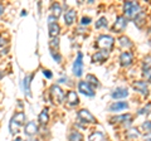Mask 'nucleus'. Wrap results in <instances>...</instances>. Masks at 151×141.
Segmentation results:
<instances>
[{
	"label": "nucleus",
	"mask_w": 151,
	"mask_h": 141,
	"mask_svg": "<svg viewBox=\"0 0 151 141\" xmlns=\"http://www.w3.org/2000/svg\"><path fill=\"white\" fill-rule=\"evenodd\" d=\"M142 13L141 10V6L139 3L136 1H126L124 4V14L127 19H136L140 14Z\"/></svg>",
	"instance_id": "nucleus-1"
},
{
	"label": "nucleus",
	"mask_w": 151,
	"mask_h": 141,
	"mask_svg": "<svg viewBox=\"0 0 151 141\" xmlns=\"http://www.w3.org/2000/svg\"><path fill=\"white\" fill-rule=\"evenodd\" d=\"M113 44H115V39L111 35L107 34H101L96 40V47L101 48V50H110Z\"/></svg>",
	"instance_id": "nucleus-2"
},
{
	"label": "nucleus",
	"mask_w": 151,
	"mask_h": 141,
	"mask_svg": "<svg viewBox=\"0 0 151 141\" xmlns=\"http://www.w3.org/2000/svg\"><path fill=\"white\" fill-rule=\"evenodd\" d=\"M49 95L53 103H58L59 105V103H62L65 100V93L58 84H52L49 88Z\"/></svg>",
	"instance_id": "nucleus-3"
},
{
	"label": "nucleus",
	"mask_w": 151,
	"mask_h": 141,
	"mask_svg": "<svg viewBox=\"0 0 151 141\" xmlns=\"http://www.w3.org/2000/svg\"><path fill=\"white\" fill-rule=\"evenodd\" d=\"M77 117H78V120L83 122V124H97V119L94 117L91 112H89L88 110L86 109H81L78 112H77Z\"/></svg>",
	"instance_id": "nucleus-4"
},
{
	"label": "nucleus",
	"mask_w": 151,
	"mask_h": 141,
	"mask_svg": "<svg viewBox=\"0 0 151 141\" xmlns=\"http://www.w3.org/2000/svg\"><path fill=\"white\" fill-rule=\"evenodd\" d=\"M72 72L76 77H81L83 74V54L82 52L77 53V58L74 59L73 65H72Z\"/></svg>",
	"instance_id": "nucleus-5"
},
{
	"label": "nucleus",
	"mask_w": 151,
	"mask_h": 141,
	"mask_svg": "<svg viewBox=\"0 0 151 141\" xmlns=\"http://www.w3.org/2000/svg\"><path fill=\"white\" fill-rule=\"evenodd\" d=\"M127 23H129V20H127V18L125 15H119L116 18V22L113 23V25H112V32L113 33H122L126 29Z\"/></svg>",
	"instance_id": "nucleus-6"
},
{
	"label": "nucleus",
	"mask_w": 151,
	"mask_h": 141,
	"mask_svg": "<svg viewBox=\"0 0 151 141\" xmlns=\"http://www.w3.org/2000/svg\"><path fill=\"white\" fill-rule=\"evenodd\" d=\"M38 132H39V126L35 121H29L24 125V134L27 136L32 137V136H35Z\"/></svg>",
	"instance_id": "nucleus-7"
},
{
	"label": "nucleus",
	"mask_w": 151,
	"mask_h": 141,
	"mask_svg": "<svg viewBox=\"0 0 151 141\" xmlns=\"http://www.w3.org/2000/svg\"><path fill=\"white\" fill-rule=\"evenodd\" d=\"M78 91L84 96H88V97L94 96V88L89 86L86 81H79L78 82Z\"/></svg>",
	"instance_id": "nucleus-8"
},
{
	"label": "nucleus",
	"mask_w": 151,
	"mask_h": 141,
	"mask_svg": "<svg viewBox=\"0 0 151 141\" xmlns=\"http://www.w3.org/2000/svg\"><path fill=\"white\" fill-rule=\"evenodd\" d=\"M112 124H124V126H130L131 122H132V116L130 114H126V115H120V116H115L110 120Z\"/></svg>",
	"instance_id": "nucleus-9"
},
{
	"label": "nucleus",
	"mask_w": 151,
	"mask_h": 141,
	"mask_svg": "<svg viewBox=\"0 0 151 141\" xmlns=\"http://www.w3.org/2000/svg\"><path fill=\"white\" fill-rule=\"evenodd\" d=\"M65 102L69 107H76L79 105V98H78V95L76 91H68L65 93Z\"/></svg>",
	"instance_id": "nucleus-10"
},
{
	"label": "nucleus",
	"mask_w": 151,
	"mask_h": 141,
	"mask_svg": "<svg viewBox=\"0 0 151 141\" xmlns=\"http://www.w3.org/2000/svg\"><path fill=\"white\" fill-rule=\"evenodd\" d=\"M134 62V54L129 50H125L122 52L121 55H120V64L122 67H130Z\"/></svg>",
	"instance_id": "nucleus-11"
},
{
	"label": "nucleus",
	"mask_w": 151,
	"mask_h": 141,
	"mask_svg": "<svg viewBox=\"0 0 151 141\" xmlns=\"http://www.w3.org/2000/svg\"><path fill=\"white\" fill-rule=\"evenodd\" d=\"M132 87L135 88L137 92H140L142 96H147L149 95V84L145 81H135L132 83Z\"/></svg>",
	"instance_id": "nucleus-12"
},
{
	"label": "nucleus",
	"mask_w": 151,
	"mask_h": 141,
	"mask_svg": "<svg viewBox=\"0 0 151 141\" xmlns=\"http://www.w3.org/2000/svg\"><path fill=\"white\" fill-rule=\"evenodd\" d=\"M110 55V52L108 50H98L93 55H92V63H102V62H106V59L108 58Z\"/></svg>",
	"instance_id": "nucleus-13"
},
{
	"label": "nucleus",
	"mask_w": 151,
	"mask_h": 141,
	"mask_svg": "<svg viewBox=\"0 0 151 141\" xmlns=\"http://www.w3.org/2000/svg\"><path fill=\"white\" fill-rule=\"evenodd\" d=\"M127 96H129V90H127V87H117L111 93V97L113 100H121V98H125Z\"/></svg>",
	"instance_id": "nucleus-14"
},
{
	"label": "nucleus",
	"mask_w": 151,
	"mask_h": 141,
	"mask_svg": "<svg viewBox=\"0 0 151 141\" xmlns=\"http://www.w3.org/2000/svg\"><path fill=\"white\" fill-rule=\"evenodd\" d=\"M129 109V103L125 102V101H117V102H112L108 110L110 112H120V111H124Z\"/></svg>",
	"instance_id": "nucleus-15"
},
{
	"label": "nucleus",
	"mask_w": 151,
	"mask_h": 141,
	"mask_svg": "<svg viewBox=\"0 0 151 141\" xmlns=\"http://www.w3.org/2000/svg\"><path fill=\"white\" fill-rule=\"evenodd\" d=\"M33 77H34V73L33 74H27V76L24 77V79H23V90H24V93L28 97L32 96V93H30V83H32Z\"/></svg>",
	"instance_id": "nucleus-16"
},
{
	"label": "nucleus",
	"mask_w": 151,
	"mask_h": 141,
	"mask_svg": "<svg viewBox=\"0 0 151 141\" xmlns=\"http://www.w3.org/2000/svg\"><path fill=\"white\" fill-rule=\"evenodd\" d=\"M64 23L67 25H72L73 23L76 22V18H77V12L74 10V9H69V10L65 12L64 14Z\"/></svg>",
	"instance_id": "nucleus-17"
},
{
	"label": "nucleus",
	"mask_w": 151,
	"mask_h": 141,
	"mask_svg": "<svg viewBox=\"0 0 151 141\" xmlns=\"http://www.w3.org/2000/svg\"><path fill=\"white\" fill-rule=\"evenodd\" d=\"M48 122H49V110L48 107H45V109L42 110L39 116H38V124L42 126H45Z\"/></svg>",
	"instance_id": "nucleus-18"
},
{
	"label": "nucleus",
	"mask_w": 151,
	"mask_h": 141,
	"mask_svg": "<svg viewBox=\"0 0 151 141\" xmlns=\"http://www.w3.org/2000/svg\"><path fill=\"white\" fill-rule=\"evenodd\" d=\"M48 30H49L50 38H55V37H58L59 33H60V25L58 24V23H54V24H49V25H48Z\"/></svg>",
	"instance_id": "nucleus-19"
},
{
	"label": "nucleus",
	"mask_w": 151,
	"mask_h": 141,
	"mask_svg": "<svg viewBox=\"0 0 151 141\" xmlns=\"http://www.w3.org/2000/svg\"><path fill=\"white\" fill-rule=\"evenodd\" d=\"M12 119L15 121V122H18L20 126H23V125L25 124V119H27V117H25V114L23 111H18V112H15V114L13 115Z\"/></svg>",
	"instance_id": "nucleus-20"
},
{
	"label": "nucleus",
	"mask_w": 151,
	"mask_h": 141,
	"mask_svg": "<svg viewBox=\"0 0 151 141\" xmlns=\"http://www.w3.org/2000/svg\"><path fill=\"white\" fill-rule=\"evenodd\" d=\"M105 139H106V136L102 131H93L88 137L89 141H105Z\"/></svg>",
	"instance_id": "nucleus-21"
},
{
	"label": "nucleus",
	"mask_w": 151,
	"mask_h": 141,
	"mask_svg": "<svg viewBox=\"0 0 151 141\" xmlns=\"http://www.w3.org/2000/svg\"><path fill=\"white\" fill-rule=\"evenodd\" d=\"M86 82L93 88L100 87V81H98V79L96 78V76H93V74H87L86 76Z\"/></svg>",
	"instance_id": "nucleus-22"
},
{
	"label": "nucleus",
	"mask_w": 151,
	"mask_h": 141,
	"mask_svg": "<svg viewBox=\"0 0 151 141\" xmlns=\"http://www.w3.org/2000/svg\"><path fill=\"white\" fill-rule=\"evenodd\" d=\"M68 141H83V135L79 131H70L68 135Z\"/></svg>",
	"instance_id": "nucleus-23"
},
{
	"label": "nucleus",
	"mask_w": 151,
	"mask_h": 141,
	"mask_svg": "<svg viewBox=\"0 0 151 141\" xmlns=\"http://www.w3.org/2000/svg\"><path fill=\"white\" fill-rule=\"evenodd\" d=\"M50 12H52V15L58 18L60 14H62V6H60V4L59 3H53L50 5Z\"/></svg>",
	"instance_id": "nucleus-24"
},
{
	"label": "nucleus",
	"mask_w": 151,
	"mask_h": 141,
	"mask_svg": "<svg viewBox=\"0 0 151 141\" xmlns=\"http://www.w3.org/2000/svg\"><path fill=\"white\" fill-rule=\"evenodd\" d=\"M22 126L18 124V122H15L13 119H10V122H9V131H10L12 135H17L19 132V129H20Z\"/></svg>",
	"instance_id": "nucleus-25"
},
{
	"label": "nucleus",
	"mask_w": 151,
	"mask_h": 141,
	"mask_svg": "<svg viewBox=\"0 0 151 141\" xmlns=\"http://www.w3.org/2000/svg\"><path fill=\"white\" fill-rule=\"evenodd\" d=\"M119 43H120V45L122 47V48H125V49H129L132 47V42L130 40V38H127V37H120Z\"/></svg>",
	"instance_id": "nucleus-26"
},
{
	"label": "nucleus",
	"mask_w": 151,
	"mask_h": 141,
	"mask_svg": "<svg viewBox=\"0 0 151 141\" xmlns=\"http://www.w3.org/2000/svg\"><path fill=\"white\" fill-rule=\"evenodd\" d=\"M94 27L97 28V29H101V28H107L108 27V22H107V18L106 17H101L100 19L96 22V24Z\"/></svg>",
	"instance_id": "nucleus-27"
},
{
	"label": "nucleus",
	"mask_w": 151,
	"mask_h": 141,
	"mask_svg": "<svg viewBox=\"0 0 151 141\" xmlns=\"http://www.w3.org/2000/svg\"><path fill=\"white\" fill-rule=\"evenodd\" d=\"M142 76L146 78V81H151V64H145L144 65Z\"/></svg>",
	"instance_id": "nucleus-28"
},
{
	"label": "nucleus",
	"mask_w": 151,
	"mask_h": 141,
	"mask_svg": "<svg viewBox=\"0 0 151 141\" xmlns=\"http://www.w3.org/2000/svg\"><path fill=\"white\" fill-rule=\"evenodd\" d=\"M49 47H50V50H57L59 47V38L55 37V38H52L49 40Z\"/></svg>",
	"instance_id": "nucleus-29"
},
{
	"label": "nucleus",
	"mask_w": 151,
	"mask_h": 141,
	"mask_svg": "<svg viewBox=\"0 0 151 141\" xmlns=\"http://www.w3.org/2000/svg\"><path fill=\"white\" fill-rule=\"evenodd\" d=\"M126 136H127L129 139H137L139 136H140V134H139L137 129H130L129 131H127Z\"/></svg>",
	"instance_id": "nucleus-30"
},
{
	"label": "nucleus",
	"mask_w": 151,
	"mask_h": 141,
	"mask_svg": "<svg viewBox=\"0 0 151 141\" xmlns=\"http://www.w3.org/2000/svg\"><path fill=\"white\" fill-rule=\"evenodd\" d=\"M50 55H52V58H53L57 63H60V62H62V59H63L62 55H60L57 50H50Z\"/></svg>",
	"instance_id": "nucleus-31"
},
{
	"label": "nucleus",
	"mask_w": 151,
	"mask_h": 141,
	"mask_svg": "<svg viewBox=\"0 0 151 141\" xmlns=\"http://www.w3.org/2000/svg\"><path fill=\"white\" fill-rule=\"evenodd\" d=\"M150 111H151V105H150V103H147V106H144L142 109H140L137 112H139V115H146V116H147L150 114Z\"/></svg>",
	"instance_id": "nucleus-32"
},
{
	"label": "nucleus",
	"mask_w": 151,
	"mask_h": 141,
	"mask_svg": "<svg viewBox=\"0 0 151 141\" xmlns=\"http://www.w3.org/2000/svg\"><path fill=\"white\" fill-rule=\"evenodd\" d=\"M91 22H92V19L89 17H83L82 19H81V25H89L91 24Z\"/></svg>",
	"instance_id": "nucleus-33"
},
{
	"label": "nucleus",
	"mask_w": 151,
	"mask_h": 141,
	"mask_svg": "<svg viewBox=\"0 0 151 141\" xmlns=\"http://www.w3.org/2000/svg\"><path fill=\"white\" fill-rule=\"evenodd\" d=\"M142 129L146 132H151V121H145L142 124Z\"/></svg>",
	"instance_id": "nucleus-34"
},
{
	"label": "nucleus",
	"mask_w": 151,
	"mask_h": 141,
	"mask_svg": "<svg viewBox=\"0 0 151 141\" xmlns=\"http://www.w3.org/2000/svg\"><path fill=\"white\" fill-rule=\"evenodd\" d=\"M43 76H44L47 79H50L52 77H53V73H52L49 69H43Z\"/></svg>",
	"instance_id": "nucleus-35"
},
{
	"label": "nucleus",
	"mask_w": 151,
	"mask_h": 141,
	"mask_svg": "<svg viewBox=\"0 0 151 141\" xmlns=\"http://www.w3.org/2000/svg\"><path fill=\"white\" fill-rule=\"evenodd\" d=\"M47 20H48V25H49V24H54V23H57V20H58V18L54 17V15H52V14H50V15L48 17V19H47Z\"/></svg>",
	"instance_id": "nucleus-36"
},
{
	"label": "nucleus",
	"mask_w": 151,
	"mask_h": 141,
	"mask_svg": "<svg viewBox=\"0 0 151 141\" xmlns=\"http://www.w3.org/2000/svg\"><path fill=\"white\" fill-rule=\"evenodd\" d=\"M8 44V40L4 38V37H0V48H3V47H5Z\"/></svg>",
	"instance_id": "nucleus-37"
},
{
	"label": "nucleus",
	"mask_w": 151,
	"mask_h": 141,
	"mask_svg": "<svg viewBox=\"0 0 151 141\" xmlns=\"http://www.w3.org/2000/svg\"><path fill=\"white\" fill-rule=\"evenodd\" d=\"M145 141H151V132H145V135L142 136Z\"/></svg>",
	"instance_id": "nucleus-38"
},
{
	"label": "nucleus",
	"mask_w": 151,
	"mask_h": 141,
	"mask_svg": "<svg viewBox=\"0 0 151 141\" xmlns=\"http://www.w3.org/2000/svg\"><path fill=\"white\" fill-rule=\"evenodd\" d=\"M67 81H68V78H67V76H63L62 78H59V79H58V82H59V83H65V82H67Z\"/></svg>",
	"instance_id": "nucleus-39"
},
{
	"label": "nucleus",
	"mask_w": 151,
	"mask_h": 141,
	"mask_svg": "<svg viewBox=\"0 0 151 141\" xmlns=\"http://www.w3.org/2000/svg\"><path fill=\"white\" fill-rule=\"evenodd\" d=\"M4 13V6H3V4H0V15Z\"/></svg>",
	"instance_id": "nucleus-40"
},
{
	"label": "nucleus",
	"mask_w": 151,
	"mask_h": 141,
	"mask_svg": "<svg viewBox=\"0 0 151 141\" xmlns=\"http://www.w3.org/2000/svg\"><path fill=\"white\" fill-rule=\"evenodd\" d=\"M13 141H22V139H20V137H18V136H17V137H15V139H14Z\"/></svg>",
	"instance_id": "nucleus-41"
},
{
	"label": "nucleus",
	"mask_w": 151,
	"mask_h": 141,
	"mask_svg": "<svg viewBox=\"0 0 151 141\" xmlns=\"http://www.w3.org/2000/svg\"><path fill=\"white\" fill-rule=\"evenodd\" d=\"M4 77V72H1V70H0V79H1Z\"/></svg>",
	"instance_id": "nucleus-42"
},
{
	"label": "nucleus",
	"mask_w": 151,
	"mask_h": 141,
	"mask_svg": "<svg viewBox=\"0 0 151 141\" xmlns=\"http://www.w3.org/2000/svg\"><path fill=\"white\" fill-rule=\"evenodd\" d=\"M24 15H27V12H25V10H23V13H22V17H24Z\"/></svg>",
	"instance_id": "nucleus-43"
},
{
	"label": "nucleus",
	"mask_w": 151,
	"mask_h": 141,
	"mask_svg": "<svg viewBox=\"0 0 151 141\" xmlns=\"http://www.w3.org/2000/svg\"><path fill=\"white\" fill-rule=\"evenodd\" d=\"M28 141H42V140H39V139H34V140H28Z\"/></svg>",
	"instance_id": "nucleus-44"
}]
</instances>
